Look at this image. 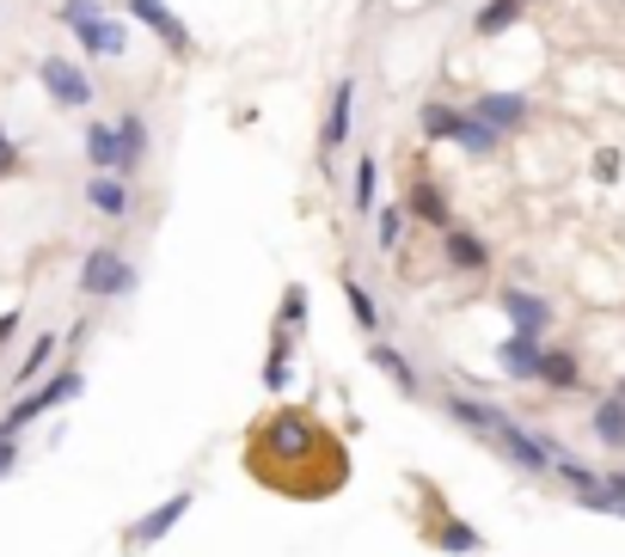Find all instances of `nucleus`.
Returning <instances> with one entry per match:
<instances>
[{"label":"nucleus","instance_id":"nucleus-2","mask_svg":"<svg viewBox=\"0 0 625 557\" xmlns=\"http://www.w3.org/2000/svg\"><path fill=\"white\" fill-rule=\"evenodd\" d=\"M81 294L86 301H123V294H135V264L117 245H93L81 258Z\"/></svg>","mask_w":625,"mask_h":557},{"label":"nucleus","instance_id":"nucleus-25","mask_svg":"<svg viewBox=\"0 0 625 557\" xmlns=\"http://www.w3.org/2000/svg\"><path fill=\"white\" fill-rule=\"evenodd\" d=\"M344 294H350V318H356L362 332H381V301H374L356 276H344Z\"/></svg>","mask_w":625,"mask_h":557},{"label":"nucleus","instance_id":"nucleus-1","mask_svg":"<svg viewBox=\"0 0 625 557\" xmlns=\"http://www.w3.org/2000/svg\"><path fill=\"white\" fill-rule=\"evenodd\" d=\"M55 19L74 31V43H81L93 62H117V55H129V25L111 19L98 0H55Z\"/></svg>","mask_w":625,"mask_h":557},{"label":"nucleus","instance_id":"nucleus-10","mask_svg":"<svg viewBox=\"0 0 625 557\" xmlns=\"http://www.w3.org/2000/svg\"><path fill=\"white\" fill-rule=\"evenodd\" d=\"M540 361H545V337H533V332H509L497 344V368L521 386H540Z\"/></svg>","mask_w":625,"mask_h":557},{"label":"nucleus","instance_id":"nucleus-9","mask_svg":"<svg viewBox=\"0 0 625 557\" xmlns=\"http://www.w3.org/2000/svg\"><path fill=\"white\" fill-rule=\"evenodd\" d=\"M190 503H197V491H178V496H166V503H160V508H147V515H142V521H135V527H129V533H123V539H129V551H147V545H160V539H166V533H173V527H178V521H185V515H190Z\"/></svg>","mask_w":625,"mask_h":557},{"label":"nucleus","instance_id":"nucleus-8","mask_svg":"<svg viewBox=\"0 0 625 557\" xmlns=\"http://www.w3.org/2000/svg\"><path fill=\"white\" fill-rule=\"evenodd\" d=\"M472 117H485L491 129H503V135H515L521 123H533V98L528 93H515V86H485L479 98H472Z\"/></svg>","mask_w":625,"mask_h":557},{"label":"nucleus","instance_id":"nucleus-20","mask_svg":"<svg viewBox=\"0 0 625 557\" xmlns=\"http://www.w3.org/2000/svg\"><path fill=\"white\" fill-rule=\"evenodd\" d=\"M368 361H374V368H381L393 386H399L405 398H417V392H424V380H417V368L405 361V349H399V344H386V337H381V344L368 349Z\"/></svg>","mask_w":625,"mask_h":557},{"label":"nucleus","instance_id":"nucleus-31","mask_svg":"<svg viewBox=\"0 0 625 557\" xmlns=\"http://www.w3.org/2000/svg\"><path fill=\"white\" fill-rule=\"evenodd\" d=\"M282 380H289V368H282V349H277V356L264 361V386L270 392H282Z\"/></svg>","mask_w":625,"mask_h":557},{"label":"nucleus","instance_id":"nucleus-26","mask_svg":"<svg viewBox=\"0 0 625 557\" xmlns=\"http://www.w3.org/2000/svg\"><path fill=\"white\" fill-rule=\"evenodd\" d=\"M436 545H441V551H479V533H472V527H466V521H454V515H441L436 521Z\"/></svg>","mask_w":625,"mask_h":557},{"label":"nucleus","instance_id":"nucleus-13","mask_svg":"<svg viewBox=\"0 0 625 557\" xmlns=\"http://www.w3.org/2000/svg\"><path fill=\"white\" fill-rule=\"evenodd\" d=\"M117 141H123L117 178H135V172L147 166V154H154V135H147V117H142V111H123V117H117Z\"/></svg>","mask_w":625,"mask_h":557},{"label":"nucleus","instance_id":"nucleus-3","mask_svg":"<svg viewBox=\"0 0 625 557\" xmlns=\"http://www.w3.org/2000/svg\"><path fill=\"white\" fill-rule=\"evenodd\" d=\"M38 86L50 93L55 111H86L93 105V80H86L81 62H67V55H38Z\"/></svg>","mask_w":625,"mask_h":557},{"label":"nucleus","instance_id":"nucleus-29","mask_svg":"<svg viewBox=\"0 0 625 557\" xmlns=\"http://www.w3.org/2000/svg\"><path fill=\"white\" fill-rule=\"evenodd\" d=\"M282 325H306V288H289V294H282Z\"/></svg>","mask_w":625,"mask_h":557},{"label":"nucleus","instance_id":"nucleus-6","mask_svg":"<svg viewBox=\"0 0 625 557\" xmlns=\"http://www.w3.org/2000/svg\"><path fill=\"white\" fill-rule=\"evenodd\" d=\"M123 13L135 19V25H147L154 38L166 43V55H178V62H190L197 55V38H190V25L166 7V0H123Z\"/></svg>","mask_w":625,"mask_h":557},{"label":"nucleus","instance_id":"nucleus-16","mask_svg":"<svg viewBox=\"0 0 625 557\" xmlns=\"http://www.w3.org/2000/svg\"><path fill=\"white\" fill-rule=\"evenodd\" d=\"M81 147H86V166L93 172H117L123 166V141H117V123H86V135H81Z\"/></svg>","mask_w":625,"mask_h":557},{"label":"nucleus","instance_id":"nucleus-21","mask_svg":"<svg viewBox=\"0 0 625 557\" xmlns=\"http://www.w3.org/2000/svg\"><path fill=\"white\" fill-rule=\"evenodd\" d=\"M540 386H545V392H576V386H583V361H576V349H552V344H545Z\"/></svg>","mask_w":625,"mask_h":557},{"label":"nucleus","instance_id":"nucleus-11","mask_svg":"<svg viewBox=\"0 0 625 557\" xmlns=\"http://www.w3.org/2000/svg\"><path fill=\"white\" fill-rule=\"evenodd\" d=\"M497 306L509 313V325H515V332H533V337L552 332V301H545V294H533V288H521V282H509V288L497 294Z\"/></svg>","mask_w":625,"mask_h":557},{"label":"nucleus","instance_id":"nucleus-15","mask_svg":"<svg viewBox=\"0 0 625 557\" xmlns=\"http://www.w3.org/2000/svg\"><path fill=\"white\" fill-rule=\"evenodd\" d=\"M86 202H93V214H105V221H123L129 214V178H117V172H93L86 178Z\"/></svg>","mask_w":625,"mask_h":557},{"label":"nucleus","instance_id":"nucleus-12","mask_svg":"<svg viewBox=\"0 0 625 557\" xmlns=\"http://www.w3.org/2000/svg\"><path fill=\"white\" fill-rule=\"evenodd\" d=\"M405 209H412V221L436 227V233H448L454 227V202H448V190H441L436 178H417V185L405 190Z\"/></svg>","mask_w":625,"mask_h":557},{"label":"nucleus","instance_id":"nucleus-18","mask_svg":"<svg viewBox=\"0 0 625 557\" xmlns=\"http://www.w3.org/2000/svg\"><path fill=\"white\" fill-rule=\"evenodd\" d=\"M588 429H595V441H601V448L625 453V392L595 398V411H588Z\"/></svg>","mask_w":625,"mask_h":557},{"label":"nucleus","instance_id":"nucleus-30","mask_svg":"<svg viewBox=\"0 0 625 557\" xmlns=\"http://www.w3.org/2000/svg\"><path fill=\"white\" fill-rule=\"evenodd\" d=\"M13 465H19V435L13 429H0V477L13 472Z\"/></svg>","mask_w":625,"mask_h":557},{"label":"nucleus","instance_id":"nucleus-19","mask_svg":"<svg viewBox=\"0 0 625 557\" xmlns=\"http://www.w3.org/2000/svg\"><path fill=\"white\" fill-rule=\"evenodd\" d=\"M460 117H466V105H454V98H424V105H417V129H424V141H454Z\"/></svg>","mask_w":625,"mask_h":557},{"label":"nucleus","instance_id":"nucleus-33","mask_svg":"<svg viewBox=\"0 0 625 557\" xmlns=\"http://www.w3.org/2000/svg\"><path fill=\"white\" fill-rule=\"evenodd\" d=\"M595 172H601V178H619V154H613V147L595 159Z\"/></svg>","mask_w":625,"mask_h":557},{"label":"nucleus","instance_id":"nucleus-24","mask_svg":"<svg viewBox=\"0 0 625 557\" xmlns=\"http://www.w3.org/2000/svg\"><path fill=\"white\" fill-rule=\"evenodd\" d=\"M374 185H381V159H374V154H356V202H350L356 214H374V209H381Z\"/></svg>","mask_w":625,"mask_h":557},{"label":"nucleus","instance_id":"nucleus-22","mask_svg":"<svg viewBox=\"0 0 625 557\" xmlns=\"http://www.w3.org/2000/svg\"><path fill=\"white\" fill-rule=\"evenodd\" d=\"M521 19H528V0H485L479 13H472V31H479V38H503Z\"/></svg>","mask_w":625,"mask_h":557},{"label":"nucleus","instance_id":"nucleus-4","mask_svg":"<svg viewBox=\"0 0 625 557\" xmlns=\"http://www.w3.org/2000/svg\"><path fill=\"white\" fill-rule=\"evenodd\" d=\"M81 386H86V380H81V368H62V374H50V380H43L38 392H31V398H19L13 411L0 417V429H13V435H19V429H25V423H38L43 411H62L67 398H81Z\"/></svg>","mask_w":625,"mask_h":557},{"label":"nucleus","instance_id":"nucleus-35","mask_svg":"<svg viewBox=\"0 0 625 557\" xmlns=\"http://www.w3.org/2000/svg\"><path fill=\"white\" fill-rule=\"evenodd\" d=\"M528 7H533V0H528ZM540 7H552V0H540Z\"/></svg>","mask_w":625,"mask_h":557},{"label":"nucleus","instance_id":"nucleus-14","mask_svg":"<svg viewBox=\"0 0 625 557\" xmlns=\"http://www.w3.org/2000/svg\"><path fill=\"white\" fill-rule=\"evenodd\" d=\"M441 258H448V270H491V245H485L479 233H466V227H448L441 233Z\"/></svg>","mask_w":625,"mask_h":557},{"label":"nucleus","instance_id":"nucleus-32","mask_svg":"<svg viewBox=\"0 0 625 557\" xmlns=\"http://www.w3.org/2000/svg\"><path fill=\"white\" fill-rule=\"evenodd\" d=\"M7 172H19V147L7 141V129H0V178H7Z\"/></svg>","mask_w":625,"mask_h":557},{"label":"nucleus","instance_id":"nucleus-7","mask_svg":"<svg viewBox=\"0 0 625 557\" xmlns=\"http://www.w3.org/2000/svg\"><path fill=\"white\" fill-rule=\"evenodd\" d=\"M441 411H448L460 429H472L485 448H497V441H503V429L515 423L503 404H491V398H472V392H448V398H441Z\"/></svg>","mask_w":625,"mask_h":557},{"label":"nucleus","instance_id":"nucleus-17","mask_svg":"<svg viewBox=\"0 0 625 557\" xmlns=\"http://www.w3.org/2000/svg\"><path fill=\"white\" fill-rule=\"evenodd\" d=\"M503 141H509V135H503V129H491L485 117H472V111H466L460 129H454V147H460L466 159H491V154H503Z\"/></svg>","mask_w":625,"mask_h":557},{"label":"nucleus","instance_id":"nucleus-28","mask_svg":"<svg viewBox=\"0 0 625 557\" xmlns=\"http://www.w3.org/2000/svg\"><path fill=\"white\" fill-rule=\"evenodd\" d=\"M50 356H55V337H50V332H43V337H38V344H31V356H25V361H19V386H31V380H38V374H43V368H50Z\"/></svg>","mask_w":625,"mask_h":557},{"label":"nucleus","instance_id":"nucleus-34","mask_svg":"<svg viewBox=\"0 0 625 557\" xmlns=\"http://www.w3.org/2000/svg\"><path fill=\"white\" fill-rule=\"evenodd\" d=\"M13 332H19V313H7V318H0V344H7Z\"/></svg>","mask_w":625,"mask_h":557},{"label":"nucleus","instance_id":"nucleus-5","mask_svg":"<svg viewBox=\"0 0 625 557\" xmlns=\"http://www.w3.org/2000/svg\"><path fill=\"white\" fill-rule=\"evenodd\" d=\"M350 123H356V80H337V86H332V98H325V123H320V172L325 178H332L337 172V166H332V154H344V147H350Z\"/></svg>","mask_w":625,"mask_h":557},{"label":"nucleus","instance_id":"nucleus-23","mask_svg":"<svg viewBox=\"0 0 625 557\" xmlns=\"http://www.w3.org/2000/svg\"><path fill=\"white\" fill-rule=\"evenodd\" d=\"M405 221H412L405 197L386 202V209H374V245H381V252H393V245H399V233H405Z\"/></svg>","mask_w":625,"mask_h":557},{"label":"nucleus","instance_id":"nucleus-27","mask_svg":"<svg viewBox=\"0 0 625 557\" xmlns=\"http://www.w3.org/2000/svg\"><path fill=\"white\" fill-rule=\"evenodd\" d=\"M552 472H559L576 496H583V491H601V472H595V465H583V460H571V453H559V460H552Z\"/></svg>","mask_w":625,"mask_h":557}]
</instances>
